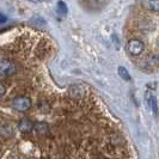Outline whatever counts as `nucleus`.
Segmentation results:
<instances>
[{
	"label": "nucleus",
	"instance_id": "4",
	"mask_svg": "<svg viewBox=\"0 0 159 159\" xmlns=\"http://www.w3.org/2000/svg\"><path fill=\"white\" fill-rule=\"evenodd\" d=\"M32 130L37 134V135H46L49 130V126H48L47 122H36L34 123V127H32Z\"/></svg>",
	"mask_w": 159,
	"mask_h": 159
},
{
	"label": "nucleus",
	"instance_id": "9",
	"mask_svg": "<svg viewBox=\"0 0 159 159\" xmlns=\"http://www.w3.org/2000/svg\"><path fill=\"white\" fill-rule=\"evenodd\" d=\"M147 62H148L150 66H158L159 57L157 55H154V54H152V55L147 56Z\"/></svg>",
	"mask_w": 159,
	"mask_h": 159
},
{
	"label": "nucleus",
	"instance_id": "5",
	"mask_svg": "<svg viewBox=\"0 0 159 159\" xmlns=\"http://www.w3.org/2000/svg\"><path fill=\"white\" fill-rule=\"evenodd\" d=\"M32 127H34V123L28 119L20 120L19 123H18V129H19L20 132H23V133H29V132H31Z\"/></svg>",
	"mask_w": 159,
	"mask_h": 159
},
{
	"label": "nucleus",
	"instance_id": "7",
	"mask_svg": "<svg viewBox=\"0 0 159 159\" xmlns=\"http://www.w3.org/2000/svg\"><path fill=\"white\" fill-rule=\"evenodd\" d=\"M145 6L152 12L159 13V0H145Z\"/></svg>",
	"mask_w": 159,
	"mask_h": 159
},
{
	"label": "nucleus",
	"instance_id": "11",
	"mask_svg": "<svg viewBox=\"0 0 159 159\" xmlns=\"http://www.w3.org/2000/svg\"><path fill=\"white\" fill-rule=\"evenodd\" d=\"M5 92H6V88H5V85H4L2 83H0V98L5 95Z\"/></svg>",
	"mask_w": 159,
	"mask_h": 159
},
{
	"label": "nucleus",
	"instance_id": "2",
	"mask_svg": "<svg viewBox=\"0 0 159 159\" xmlns=\"http://www.w3.org/2000/svg\"><path fill=\"white\" fill-rule=\"evenodd\" d=\"M31 99L25 96H18L12 101V108L19 112L28 111L31 108Z\"/></svg>",
	"mask_w": 159,
	"mask_h": 159
},
{
	"label": "nucleus",
	"instance_id": "6",
	"mask_svg": "<svg viewBox=\"0 0 159 159\" xmlns=\"http://www.w3.org/2000/svg\"><path fill=\"white\" fill-rule=\"evenodd\" d=\"M146 102H147V107H148V109H150V110L156 115L157 111H158V108H157V99H156V97L152 95V93H147V95H146Z\"/></svg>",
	"mask_w": 159,
	"mask_h": 159
},
{
	"label": "nucleus",
	"instance_id": "1",
	"mask_svg": "<svg viewBox=\"0 0 159 159\" xmlns=\"http://www.w3.org/2000/svg\"><path fill=\"white\" fill-rule=\"evenodd\" d=\"M126 50L130 55L139 56L140 54H143V52L145 50V44H143V41L138 40V39H132L127 42Z\"/></svg>",
	"mask_w": 159,
	"mask_h": 159
},
{
	"label": "nucleus",
	"instance_id": "10",
	"mask_svg": "<svg viewBox=\"0 0 159 159\" xmlns=\"http://www.w3.org/2000/svg\"><path fill=\"white\" fill-rule=\"evenodd\" d=\"M119 74L122 79L130 80V75H129V73H128V71L125 67H119Z\"/></svg>",
	"mask_w": 159,
	"mask_h": 159
},
{
	"label": "nucleus",
	"instance_id": "8",
	"mask_svg": "<svg viewBox=\"0 0 159 159\" xmlns=\"http://www.w3.org/2000/svg\"><path fill=\"white\" fill-rule=\"evenodd\" d=\"M56 10H57V12H59L61 16H64V15L67 13V6H66V4H65L64 1H59V2H57Z\"/></svg>",
	"mask_w": 159,
	"mask_h": 159
},
{
	"label": "nucleus",
	"instance_id": "12",
	"mask_svg": "<svg viewBox=\"0 0 159 159\" xmlns=\"http://www.w3.org/2000/svg\"><path fill=\"white\" fill-rule=\"evenodd\" d=\"M5 20H6V17L0 15V23H2V22H5Z\"/></svg>",
	"mask_w": 159,
	"mask_h": 159
},
{
	"label": "nucleus",
	"instance_id": "13",
	"mask_svg": "<svg viewBox=\"0 0 159 159\" xmlns=\"http://www.w3.org/2000/svg\"><path fill=\"white\" fill-rule=\"evenodd\" d=\"M30 1H32V2H37V1H40V0H30Z\"/></svg>",
	"mask_w": 159,
	"mask_h": 159
},
{
	"label": "nucleus",
	"instance_id": "3",
	"mask_svg": "<svg viewBox=\"0 0 159 159\" xmlns=\"http://www.w3.org/2000/svg\"><path fill=\"white\" fill-rule=\"evenodd\" d=\"M16 71V65L12 61H10L7 59H0V74L1 75L8 77V75L15 74Z\"/></svg>",
	"mask_w": 159,
	"mask_h": 159
}]
</instances>
